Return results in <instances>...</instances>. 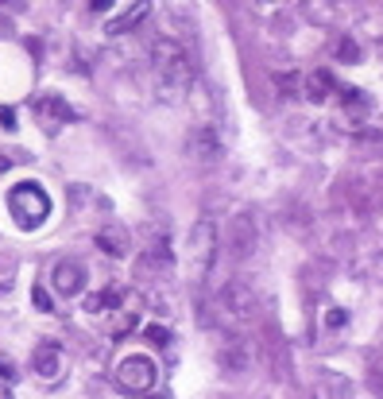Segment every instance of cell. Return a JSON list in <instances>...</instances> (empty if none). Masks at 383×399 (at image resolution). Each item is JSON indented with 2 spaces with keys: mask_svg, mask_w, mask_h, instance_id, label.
<instances>
[{
  "mask_svg": "<svg viewBox=\"0 0 383 399\" xmlns=\"http://www.w3.org/2000/svg\"><path fill=\"white\" fill-rule=\"evenodd\" d=\"M31 369H35V376H43V380H59V372H62L59 341H39V349L31 357Z\"/></svg>",
  "mask_w": 383,
  "mask_h": 399,
  "instance_id": "ba28073f",
  "label": "cell"
},
{
  "mask_svg": "<svg viewBox=\"0 0 383 399\" xmlns=\"http://www.w3.org/2000/svg\"><path fill=\"white\" fill-rule=\"evenodd\" d=\"M50 283H55V291L59 295H81L86 291V268H81L78 260H62L55 263V272H50Z\"/></svg>",
  "mask_w": 383,
  "mask_h": 399,
  "instance_id": "52a82bcc",
  "label": "cell"
},
{
  "mask_svg": "<svg viewBox=\"0 0 383 399\" xmlns=\"http://www.w3.org/2000/svg\"><path fill=\"white\" fill-rule=\"evenodd\" d=\"M148 341H151V345H163V349H167V345H170V330L155 322V326H148Z\"/></svg>",
  "mask_w": 383,
  "mask_h": 399,
  "instance_id": "e0dca14e",
  "label": "cell"
},
{
  "mask_svg": "<svg viewBox=\"0 0 383 399\" xmlns=\"http://www.w3.org/2000/svg\"><path fill=\"white\" fill-rule=\"evenodd\" d=\"M112 8V0H89V12H108Z\"/></svg>",
  "mask_w": 383,
  "mask_h": 399,
  "instance_id": "44dd1931",
  "label": "cell"
},
{
  "mask_svg": "<svg viewBox=\"0 0 383 399\" xmlns=\"http://www.w3.org/2000/svg\"><path fill=\"white\" fill-rule=\"evenodd\" d=\"M341 101H344V109H348L353 117H364V113H368V93H360V89H348V86H344V89H341Z\"/></svg>",
  "mask_w": 383,
  "mask_h": 399,
  "instance_id": "5bb4252c",
  "label": "cell"
},
{
  "mask_svg": "<svg viewBox=\"0 0 383 399\" xmlns=\"http://www.w3.org/2000/svg\"><path fill=\"white\" fill-rule=\"evenodd\" d=\"M0 124H4V128H16V113H12V109H4V113H0Z\"/></svg>",
  "mask_w": 383,
  "mask_h": 399,
  "instance_id": "7402d4cb",
  "label": "cell"
},
{
  "mask_svg": "<svg viewBox=\"0 0 383 399\" xmlns=\"http://www.w3.org/2000/svg\"><path fill=\"white\" fill-rule=\"evenodd\" d=\"M333 89H337V82H333L329 70H314V74H306V98L314 101V105H325Z\"/></svg>",
  "mask_w": 383,
  "mask_h": 399,
  "instance_id": "8fae6325",
  "label": "cell"
},
{
  "mask_svg": "<svg viewBox=\"0 0 383 399\" xmlns=\"http://www.w3.org/2000/svg\"><path fill=\"white\" fill-rule=\"evenodd\" d=\"M4 198H8V214H12V221H16V229H23V233H35V229L50 217L47 190H43L39 183H31V178L16 183Z\"/></svg>",
  "mask_w": 383,
  "mask_h": 399,
  "instance_id": "7a4b0ae2",
  "label": "cell"
},
{
  "mask_svg": "<svg viewBox=\"0 0 383 399\" xmlns=\"http://www.w3.org/2000/svg\"><path fill=\"white\" fill-rule=\"evenodd\" d=\"M344 318H348L344 310H329V314H325V326H329V330H341V326H344Z\"/></svg>",
  "mask_w": 383,
  "mask_h": 399,
  "instance_id": "ffe728a7",
  "label": "cell"
},
{
  "mask_svg": "<svg viewBox=\"0 0 383 399\" xmlns=\"http://www.w3.org/2000/svg\"><path fill=\"white\" fill-rule=\"evenodd\" d=\"M0 4H4V0H0Z\"/></svg>",
  "mask_w": 383,
  "mask_h": 399,
  "instance_id": "cb8c5ba5",
  "label": "cell"
},
{
  "mask_svg": "<svg viewBox=\"0 0 383 399\" xmlns=\"http://www.w3.org/2000/svg\"><path fill=\"white\" fill-rule=\"evenodd\" d=\"M124 302H128V291L120 287V283H108L101 295H89L86 299V310L89 314H112L117 306H124Z\"/></svg>",
  "mask_w": 383,
  "mask_h": 399,
  "instance_id": "30bf717a",
  "label": "cell"
},
{
  "mask_svg": "<svg viewBox=\"0 0 383 399\" xmlns=\"http://www.w3.org/2000/svg\"><path fill=\"white\" fill-rule=\"evenodd\" d=\"M148 12H151V0H136V4H132V8H124L120 16H108L105 31H108V35H124V31L139 28V24L148 20Z\"/></svg>",
  "mask_w": 383,
  "mask_h": 399,
  "instance_id": "9c48e42d",
  "label": "cell"
},
{
  "mask_svg": "<svg viewBox=\"0 0 383 399\" xmlns=\"http://www.w3.org/2000/svg\"><path fill=\"white\" fill-rule=\"evenodd\" d=\"M31 113H35V120H39L43 128H47L50 136L59 132L62 124H66L74 113H70V105L59 98V93H43V98H35V105H31Z\"/></svg>",
  "mask_w": 383,
  "mask_h": 399,
  "instance_id": "5b68a950",
  "label": "cell"
},
{
  "mask_svg": "<svg viewBox=\"0 0 383 399\" xmlns=\"http://www.w3.org/2000/svg\"><path fill=\"white\" fill-rule=\"evenodd\" d=\"M155 380H159L155 360L139 357V353H132V357H124L117 364V384H120V391H128V396H148V391L155 388Z\"/></svg>",
  "mask_w": 383,
  "mask_h": 399,
  "instance_id": "3957f363",
  "label": "cell"
},
{
  "mask_svg": "<svg viewBox=\"0 0 383 399\" xmlns=\"http://www.w3.org/2000/svg\"><path fill=\"white\" fill-rule=\"evenodd\" d=\"M16 376H20V372H16V364H12L8 357H0V380H8V384H16Z\"/></svg>",
  "mask_w": 383,
  "mask_h": 399,
  "instance_id": "d6986e66",
  "label": "cell"
},
{
  "mask_svg": "<svg viewBox=\"0 0 383 399\" xmlns=\"http://www.w3.org/2000/svg\"><path fill=\"white\" fill-rule=\"evenodd\" d=\"M31 302H35V306H39L43 314H47V310H55V299H50V295H47V287H39V283H35V291H31Z\"/></svg>",
  "mask_w": 383,
  "mask_h": 399,
  "instance_id": "ac0fdd59",
  "label": "cell"
},
{
  "mask_svg": "<svg viewBox=\"0 0 383 399\" xmlns=\"http://www.w3.org/2000/svg\"><path fill=\"white\" fill-rule=\"evenodd\" d=\"M190 260H194V283H206L209 268L217 260V229L209 217H202L190 233Z\"/></svg>",
  "mask_w": 383,
  "mask_h": 399,
  "instance_id": "277c9868",
  "label": "cell"
},
{
  "mask_svg": "<svg viewBox=\"0 0 383 399\" xmlns=\"http://www.w3.org/2000/svg\"><path fill=\"white\" fill-rule=\"evenodd\" d=\"M151 70H155V82H159L163 98H178L190 86V78H194L190 74V55L175 39H163V35L151 47Z\"/></svg>",
  "mask_w": 383,
  "mask_h": 399,
  "instance_id": "6da1fadb",
  "label": "cell"
},
{
  "mask_svg": "<svg viewBox=\"0 0 383 399\" xmlns=\"http://www.w3.org/2000/svg\"><path fill=\"white\" fill-rule=\"evenodd\" d=\"M190 156L202 163H217L221 159V128L217 124H197L190 132Z\"/></svg>",
  "mask_w": 383,
  "mask_h": 399,
  "instance_id": "8992f818",
  "label": "cell"
},
{
  "mask_svg": "<svg viewBox=\"0 0 383 399\" xmlns=\"http://www.w3.org/2000/svg\"><path fill=\"white\" fill-rule=\"evenodd\" d=\"M136 322H139L136 310H117L112 314V326H108V337H124V333H132L136 330Z\"/></svg>",
  "mask_w": 383,
  "mask_h": 399,
  "instance_id": "4fadbf2b",
  "label": "cell"
},
{
  "mask_svg": "<svg viewBox=\"0 0 383 399\" xmlns=\"http://www.w3.org/2000/svg\"><path fill=\"white\" fill-rule=\"evenodd\" d=\"M97 244L105 248L108 256H117V260L128 252V248H124V241H120V236H112V233H97Z\"/></svg>",
  "mask_w": 383,
  "mask_h": 399,
  "instance_id": "9a60e30c",
  "label": "cell"
},
{
  "mask_svg": "<svg viewBox=\"0 0 383 399\" xmlns=\"http://www.w3.org/2000/svg\"><path fill=\"white\" fill-rule=\"evenodd\" d=\"M337 59H341V62H360V47H356L353 39H341V47H337Z\"/></svg>",
  "mask_w": 383,
  "mask_h": 399,
  "instance_id": "2e32d148",
  "label": "cell"
},
{
  "mask_svg": "<svg viewBox=\"0 0 383 399\" xmlns=\"http://www.w3.org/2000/svg\"><path fill=\"white\" fill-rule=\"evenodd\" d=\"M4 399H12V396H4Z\"/></svg>",
  "mask_w": 383,
  "mask_h": 399,
  "instance_id": "603a6c76",
  "label": "cell"
},
{
  "mask_svg": "<svg viewBox=\"0 0 383 399\" xmlns=\"http://www.w3.org/2000/svg\"><path fill=\"white\" fill-rule=\"evenodd\" d=\"M233 252L240 256V260L252 252V217H248V214H240L233 221Z\"/></svg>",
  "mask_w": 383,
  "mask_h": 399,
  "instance_id": "7c38bea8",
  "label": "cell"
}]
</instances>
